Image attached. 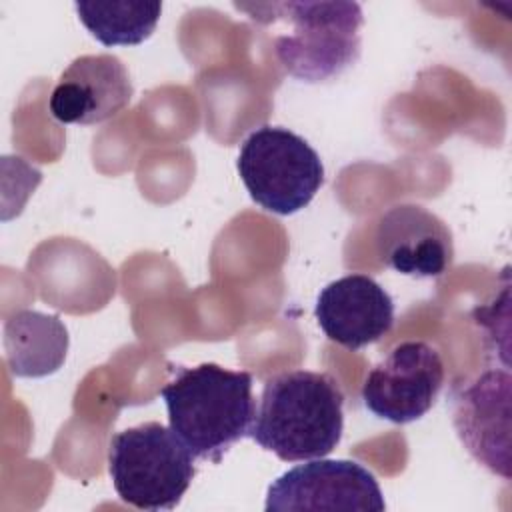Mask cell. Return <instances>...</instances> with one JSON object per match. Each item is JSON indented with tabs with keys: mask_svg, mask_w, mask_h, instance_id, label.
I'll list each match as a JSON object with an SVG mask.
<instances>
[{
	"mask_svg": "<svg viewBox=\"0 0 512 512\" xmlns=\"http://www.w3.org/2000/svg\"><path fill=\"white\" fill-rule=\"evenodd\" d=\"M344 432V392L326 372L290 370L264 382L248 436L284 462L328 456Z\"/></svg>",
	"mask_w": 512,
	"mask_h": 512,
	"instance_id": "cell-1",
	"label": "cell"
},
{
	"mask_svg": "<svg viewBox=\"0 0 512 512\" xmlns=\"http://www.w3.org/2000/svg\"><path fill=\"white\" fill-rule=\"evenodd\" d=\"M170 372L174 378L160 390L170 430L194 458L218 464L250 432L256 414L252 374L214 362L170 364Z\"/></svg>",
	"mask_w": 512,
	"mask_h": 512,
	"instance_id": "cell-2",
	"label": "cell"
},
{
	"mask_svg": "<svg viewBox=\"0 0 512 512\" xmlns=\"http://www.w3.org/2000/svg\"><path fill=\"white\" fill-rule=\"evenodd\" d=\"M252 20L290 22L292 30L274 40L282 68L304 82H324L342 74L360 56L362 8L356 2H272L236 4Z\"/></svg>",
	"mask_w": 512,
	"mask_h": 512,
	"instance_id": "cell-3",
	"label": "cell"
},
{
	"mask_svg": "<svg viewBox=\"0 0 512 512\" xmlns=\"http://www.w3.org/2000/svg\"><path fill=\"white\" fill-rule=\"evenodd\" d=\"M108 474L122 502L140 510H172L192 484L194 456L160 422H144L110 438Z\"/></svg>",
	"mask_w": 512,
	"mask_h": 512,
	"instance_id": "cell-4",
	"label": "cell"
},
{
	"mask_svg": "<svg viewBox=\"0 0 512 512\" xmlns=\"http://www.w3.org/2000/svg\"><path fill=\"white\" fill-rule=\"evenodd\" d=\"M236 168L250 198L280 216L306 208L324 184L318 152L282 126L256 128L242 142Z\"/></svg>",
	"mask_w": 512,
	"mask_h": 512,
	"instance_id": "cell-5",
	"label": "cell"
},
{
	"mask_svg": "<svg viewBox=\"0 0 512 512\" xmlns=\"http://www.w3.org/2000/svg\"><path fill=\"white\" fill-rule=\"evenodd\" d=\"M444 386L440 352L420 340L396 344L366 376L364 406L378 418L408 424L422 418Z\"/></svg>",
	"mask_w": 512,
	"mask_h": 512,
	"instance_id": "cell-6",
	"label": "cell"
},
{
	"mask_svg": "<svg viewBox=\"0 0 512 512\" xmlns=\"http://www.w3.org/2000/svg\"><path fill=\"white\" fill-rule=\"evenodd\" d=\"M268 512L290 510H356L386 508L374 474L354 460H322L294 466L276 478L266 494Z\"/></svg>",
	"mask_w": 512,
	"mask_h": 512,
	"instance_id": "cell-7",
	"label": "cell"
},
{
	"mask_svg": "<svg viewBox=\"0 0 512 512\" xmlns=\"http://www.w3.org/2000/svg\"><path fill=\"white\" fill-rule=\"evenodd\" d=\"M510 374L490 368L454 384L448 404L464 448L490 472L510 478Z\"/></svg>",
	"mask_w": 512,
	"mask_h": 512,
	"instance_id": "cell-8",
	"label": "cell"
},
{
	"mask_svg": "<svg viewBox=\"0 0 512 512\" xmlns=\"http://www.w3.org/2000/svg\"><path fill=\"white\" fill-rule=\"evenodd\" d=\"M374 244L380 262L406 276H442L454 258L450 228L418 204H398L384 212Z\"/></svg>",
	"mask_w": 512,
	"mask_h": 512,
	"instance_id": "cell-9",
	"label": "cell"
},
{
	"mask_svg": "<svg viewBox=\"0 0 512 512\" xmlns=\"http://www.w3.org/2000/svg\"><path fill=\"white\" fill-rule=\"evenodd\" d=\"M130 74L112 54H86L60 74L50 112L62 124H100L122 112L132 100Z\"/></svg>",
	"mask_w": 512,
	"mask_h": 512,
	"instance_id": "cell-10",
	"label": "cell"
},
{
	"mask_svg": "<svg viewBox=\"0 0 512 512\" xmlns=\"http://www.w3.org/2000/svg\"><path fill=\"white\" fill-rule=\"evenodd\" d=\"M314 316L332 342L360 350L390 332L394 302L374 278L348 274L322 288Z\"/></svg>",
	"mask_w": 512,
	"mask_h": 512,
	"instance_id": "cell-11",
	"label": "cell"
},
{
	"mask_svg": "<svg viewBox=\"0 0 512 512\" xmlns=\"http://www.w3.org/2000/svg\"><path fill=\"white\" fill-rule=\"evenodd\" d=\"M68 330L54 314L18 310L4 322V356L18 378L54 374L66 360Z\"/></svg>",
	"mask_w": 512,
	"mask_h": 512,
	"instance_id": "cell-12",
	"label": "cell"
},
{
	"mask_svg": "<svg viewBox=\"0 0 512 512\" xmlns=\"http://www.w3.org/2000/svg\"><path fill=\"white\" fill-rule=\"evenodd\" d=\"M80 22L104 46H134L156 28L160 2H76Z\"/></svg>",
	"mask_w": 512,
	"mask_h": 512,
	"instance_id": "cell-13",
	"label": "cell"
}]
</instances>
